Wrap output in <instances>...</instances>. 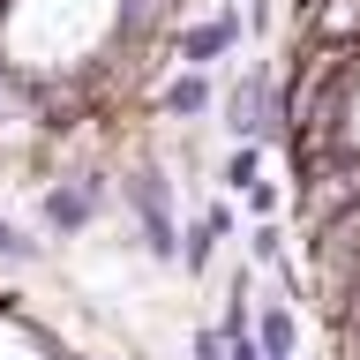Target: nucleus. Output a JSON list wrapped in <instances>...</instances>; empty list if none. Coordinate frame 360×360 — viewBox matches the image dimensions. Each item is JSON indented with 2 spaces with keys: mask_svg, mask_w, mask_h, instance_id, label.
<instances>
[{
  "mask_svg": "<svg viewBox=\"0 0 360 360\" xmlns=\"http://www.w3.org/2000/svg\"><path fill=\"white\" fill-rule=\"evenodd\" d=\"M120 195H128V218H135V248L150 255V263H180V218H173V180L158 173V165H135L120 180Z\"/></svg>",
  "mask_w": 360,
  "mask_h": 360,
  "instance_id": "f257e3e1",
  "label": "nucleus"
},
{
  "mask_svg": "<svg viewBox=\"0 0 360 360\" xmlns=\"http://www.w3.org/2000/svg\"><path fill=\"white\" fill-rule=\"evenodd\" d=\"M285 120H292V112H285V98H278V83H270L263 60L225 90V135H233V143H270Z\"/></svg>",
  "mask_w": 360,
  "mask_h": 360,
  "instance_id": "f03ea898",
  "label": "nucleus"
},
{
  "mask_svg": "<svg viewBox=\"0 0 360 360\" xmlns=\"http://www.w3.org/2000/svg\"><path fill=\"white\" fill-rule=\"evenodd\" d=\"M98 210H105V173H68V180H53V188L38 195L45 240H75V233H90Z\"/></svg>",
  "mask_w": 360,
  "mask_h": 360,
  "instance_id": "7ed1b4c3",
  "label": "nucleus"
},
{
  "mask_svg": "<svg viewBox=\"0 0 360 360\" xmlns=\"http://www.w3.org/2000/svg\"><path fill=\"white\" fill-rule=\"evenodd\" d=\"M240 38H248V15H240V8H218V15L188 22V30L173 38V60H180V68H218Z\"/></svg>",
  "mask_w": 360,
  "mask_h": 360,
  "instance_id": "20e7f679",
  "label": "nucleus"
},
{
  "mask_svg": "<svg viewBox=\"0 0 360 360\" xmlns=\"http://www.w3.org/2000/svg\"><path fill=\"white\" fill-rule=\"evenodd\" d=\"M210 105H218V83H210V68H180L173 83L158 90V112H165V120H202Z\"/></svg>",
  "mask_w": 360,
  "mask_h": 360,
  "instance_id": "39448f33",
  "label": "nucleus"
},
{
  "mask_svg": "<svg viewBox=\"0 0 360 360\" xmlns=\"http://www.w3.org/2000/svg\"><path fill=\"white\" fill-rule=\"evenodd\" d=\"M255 338H263L270 360H300V323H292L285 300H263V308H255Z\"/></svg>",
  "mask_w": 360,
  "mask_h": 360,
  "instance_id": "423d86ee",
  "label": "nucleus"
},
{
  "mask_svg": "<svg viewBox=\"0 0 360 360\" xmlns=\"http://www.w3.org/2000/svg\"><path fill=\"white\" fill-rule=\"evenodd\" d=\"M218 240H225V233L210 218H188V225H180V263H188V278H202V270L218 263Z\"/></svg>",
  "mask_w": 360,
  "mask_h": 360,
  "instance_id": "0eeeda50",
  "label": "nucleus"
},
{
  "mask_svg": "<svg viewBox=\"0 0 360 360\" xmlns=\"http://www.w3.org/2000/svg\"><path fill=\"white\" fill-rule=\"evenodd\" d=\"M225 188H233V195H248V188H255V180H263V143H233V158H225Z\"/></svg>",
  "mask_w": 360,
  "mask_h": 360,
  "instance_id": "6e6552de",
  "label": "nucleus"
},
{
  "mask_svg": "<svg viewBox=\"0 0 360 360\" xmlns=\"http://www.w3.org/2000/svg\"><path fill=\"white\" fill-rule=\"evenodd\" d=\"M38 255H45V248L30 240L15 218H0V263H8V270H22V263H38Z\"/></svg>",
  "mask_w": 360,
  "mask_h": 360,
  "instance_id": "1a4fd4ad",
  "label": "nucleus"
},
{
  "mask_svg": "<svg viewBox=\"0 0 360 360\" xmlns=\"http://www.w3.org/2000/svg\"><path fill=\"white\" fill-rule=\"evenodd\" d=\"M248 255H255V263H270V270H285V233H278V218H263L255 233H248Z\"/></svg>",
  "mask_w": 360,
  "mask_h": 360,
  "instance_id": "9d476101",
  "label": "nucleus"
},
{
  "mask_svg": "<svg viewBox=\"0 0 360 360\" xmlns=\"http://www.w3.org/2000/svg\"><path fill=\"white\" fill-rule=\"evenodd\" d=\"M188 353H195V360H225V330H218V323H202V330L188 338Z\"/></svg>",
  "mask_w": 360,
  "mask_h": 360,
  "instance_id": "9b49d317",
  "label": "nucleus"
},
{
  "mask_svg": "<svg viewBox=\"0 0 360 360\" xmlns=\"http://www.w3.org/2000/svg\"><path fill=\"white\" fill-rule=\"evenodd\" d=\"M225 360H270V353H263L255 330H240V338H225Z\"/></svg>",
  "mask_w": 360,
  "mask_h": 360,
  "instance_id": "f8f14e48",
  "label": "nucleus"
},
{
  "mask_svg": "<svg viewBox=\"0 0 360 360\" xmlns=\"http://www.w3.org/2000/svg\"><path fill=\"white\" fill-rule=\"evenodd\" d=\"M248 210H255V218H278V188L255 180V188H248Z\"/></svg>",
  "mask_w": 360,
  "mask_h": 360,
  "instance_id": "ddd939ff",
  "label": "nucleus"
},
{
  "mask_svg": "<svg viewBox=\"0 0 360 360\" xmlns=\"http://www.w3.org/2000/svg\"><path fill=\"white\" fill-rule=\"evenodd\" d=\"M202 218H210V225H218V233H225V240H233V225H240V218H233V202H202Z\"/></svg>",
  "mask_w": 360,
  "mask_h": 360,
  "instance_id": "4468645a",
  "label": "nucleus"
}]
</instances>
